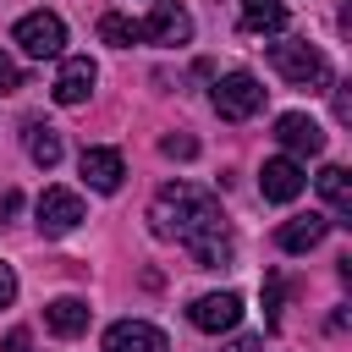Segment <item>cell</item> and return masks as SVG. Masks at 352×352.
<instances>
[{"mask_svg": "<svg viewBox=\"0 0 352 352\" xmlns=\"http://www.w3.org/2000/svg\"><path fill=\"white\" fill-rule=\"evenodd\" d=\"M154 231L160 236H176L198 270H220L231 258V236H226V214H220V198L192 187V182H165L154 192V209H148Z\"/></svg>", "mask_w": 352, "mask_h": 352, "instance_id": "1", "label": "cell"}, {"mask_svg": "<svg viewBox=\"0 0 352 352\" xmlns=\"http://www.w3.org/2000/svg\"><path fill=\"white\" fill-rule=\"evenodd\" d=\"M270 60H275V72H280L286 82H297V88H308V94H319V88L330 82V60H324L308 38H280V44H270Z\"/></svg>", "mask_w": 352, "mask_h": 352, "instance_id": "2", "label": "cell"}, {"mask_svg": "<svg viewBox=\"0 0 352 352\" xmlns=\"http://www.w3.org/2000/svg\"><path fill=\"white\" fill-rule=\"evenodd\" d=\"M11 38L22 44V55H33V60H55L60 44H66V22H60L55 11H28V16L11 28Z\"/></svg>", "mask_w": 352, "mask_h": 352, "instance_id": "3", "label": "cell"}, {"mask_svg": "<svg viewBox=\"0 0 352 352\" xmlns=\"http://www.w3.org/2000/svg\"><path fill=\"white\" fill-rule=\"evenodd\" d=\"M214 110H220L226 121L258 116V110H264V82H258L253 72H226V77L214 82Z\"/></svg>", "mask_w": 352, "mask_h": 352, "instance_id": "4", "label": "cell"}, {"mask_svg": "<svg viewBox=\"0 0 352 352\" xmlns=\"http://www.w3.org/2000/svg\"><path fill=\"white\" fill-rule=\"evenodd\" d=\"M33 214H38V231H44V236H72V231L88 220V209H82V198H77L72 187H44L38 204H33Z\"/></svg>", "mask_w": 352, "mask_h": 352, "instance_id": "5", "label": "cell"}, {"mask_svg": "<svg viewBox=\"0 0 352 352\" xmlns=\"http://www.w3.org/2000/svg\"><path fill=\"white\" fill-rule=\"evenodd\" d=\"M302 187H308V176H302V165H297L292 154H275V160H264V170H258V192H264L270 204H292Z\"/></svg>", "mask_w": 352, "mask_h": 352, "instance_id": "6", "label": "cell"}, {"mask_svg": "<svg viewBox=\"0 0 352 352\" xmlns=\"http://www.w3.org/2000/svg\"><path fill=\"white\" fill-rule=\"evenodd\" d=\"M94 82H99V66H94L88 55H66L50 94H55V104H82V99L94 94Z\"/></svg>", "mask_w": 352, "mask_h": 352, "instance_id": "7", "label": "cell"}, {"mask_svg": "<svg viewBox=\"0 0 352 352\" xmlns=\"http://www.w3.org/2000/svg\"><path fill=\"white\" fill-rule=\"evenodd\" d=\"M104 352H170V341H165V330H154L143 319H116L104 330Z\"/></svg>", "mask_w": 352, "mask_h": 352, "instance_id": "8", "label": "cell"}, {"mask_svg": "<svg viewBox=\"0 0 352 352\" xmlns=\"http://www.w3.org/2000/svg\"><path fill=\"white\" fill-rule=\"evenodd\" d=\"M187 319H192L198 330L220 336V330H231V324L242 319V297H236V292H209V297H198V302L187 308Z\"/></svg>", "mask_w": 352, "mask_h": 352, "instance_id": "9", "label": "cell"}, {"mask_svg": "<svg viewBox=\"0 0 352 352\" xmlns=\"http://www.w3.org/2000/svg\"><path fill=\"white\" fill-rule=\"evenodd\" d=\"M143 38H154V44H187V38H192V16H187V6L160 0V6L148 11V22H143Z\"/></svg>", "mask_w": 352, "mask_h": 352, "instance_id": "10", "label": "cell"}, {"mask_svg": "<svg viewBox=\"0 0 352 352\" xmlns=\"http://www.w3.org/2000/svg\"><path fill=\"white\" fill-rule=\"evenodd\" d=\"M275 138H280V148H292V154H324V126H319L314 116H302V110H286V116L275 121Z\"/></svg>", "mask_w": 352, "mask_h": 352, "instance_id": "11", "label": "cell"}, {"mask_svg": "<svg viewBox=\"0 0 352 352\" xmlns=\"http://www.w3.org/2000/svg\"><path fill=\"white\" fill-rule=\"evenodd\" d=\"M77 170H82V182H88L94 192H116V187H121V176H126V165H121V154H116V148H82Z\"/></svg>", "mask_w": 352, "mask_h": 352, "instance_id": "12", "label": "cell"}, {"mask_svg": "<svg viewBox=\"0 0 352 352\" xmlns=\"http://www.w3.org/2000/svg\"><path fill=\"white\" fill-rule=\"evenodd\" d=\"M324 231H330V220L308 209V214H297V220H286V226L275 231V242H280L286 253H308V248H319V242H324Z\"/></svg>", "mask_w": 352, "mask_h": 352, "instance_id": "13", "label": "cell"}, {"mask_svg": "<svg viewBox=\"0 0 352 352\" xmlns=\"http://www.w3.org/2000/svg\"><path fill=\"white\" fill-rule=\"evenodd\" d=\"M44 324L55 336H82L88 330V302L82 297H55V302H44Z\"/></svg>", "mask_w": 352, "mask_h": 352, "instance_id": "14", "label": "cell"}, {"mask_svg": "<svg viewBox=\"0 0 352 352\" xmlns=\"http://www.w3.org/2000/svg\"><path fill=\"white\" fill-rule=\"evenodd\" d=\"M242 28L248 33H280L286 28V0H242Z\"/></svg>", "mask_w": 352, "mask_h": 352, "instance_id": "15", "label": "cell"}, {"mask_svg": "<svg viewBox=\"0 0 352 352\" xmlns=\"http://www.w3.org/2000/svg\"><path fill=\"white\" fill-rule=\"evenodd\" d=\"M22 143H28V154H33V165H60V132L55 126H44V121H28V132H22Z\"/></svg>", "mask_w": 352, "mask_h": 352, "instance_id": "16", "label": "cell"}, {"mask_svg": "<svg viewBox=\"0 0 352 352\" xmlns=\"http://www.w3.org/2000/svg\"><path fill=\"white\" fill-rule=\"evenodd\" d=\"M319 192H324V204L336 214H352V170L346 165H324L319 170Z\"/></svg>", "mask_w": 352, "mask_h": 352, "instance_id": "17", "label": "cell"}, {"mask_svg": "<svg viewBox=\"0 0 352 352\" xmlns=\"http://www.w3.org/2000/svg\"><path fill=\"white\" fill-rule=\"evenodd\" d=\"M99 38L116 44V50H132V44L143 38V22H132V16H121V11H104V16H99Z\"/></svg>", "mask_w": 352, "mask_h": 352, "instance_id": "18", "label": "cell"}, {"mask_svg": "<svg viewBox=\"0 0 352 352\" xmlns=\"http://www.w3.org/2000/svg\"><path fill=\"white\" fill-rule=\"evenodd\" d=\"M160 148H165L170 160H192V154H198V143H192L187 132H170V138H160Z\"/></svg>", "mask_w": 352, "mask_h": 352, "instance_id": "19", "label": "cell"}, {"mask_svg": "<svg viewBox=\"0 0 352 352\" xmlns=\"http://www.w3.org/2000/svg\"><path fill=\"white\" fill-rule=\"evenodd\" d=\"M16 88H22V72L11 55H0V94H16Z\"/></svg>", "mask_w": 352, "mask_h": 352, "instance_id": "20", "label": "cell"}, {"mask_svg": "<svg viewBox=\"0 0 352 352\" xmlns=\"http://www.w3.org/2000/svg\"><path fill=\"white\" fill-rule=\"evenodd\" d=\"M11 297H16V275H11V264L0 258V308H11Z\"/></svg>", "mask_w": 352, "mask_h": 352, "instance_id": "21", "label": "cell"}, {"mask_svg": "<svg viewBox=\"0 0 352 352\" xmlns=\"http://www.w3.org/2000/svg\"><path fill=\"white\" fill-rule=\"evenodd\" d=\"M264 308H270V324H275V314H280V280L264 286Z\"/></svg>", "mask_w": 352, "mask_h": 352, "instance_id": "22", "label": "cell"}, {"mask_svg": "<svg viewBox=\"0 0 352 352\" xmlns=\"http://www.w3.org/2000/svg\"><path fill=\"white\" fill-rule=\"evenodd\" d=\"M16 209H22V198H16V192H0V226H6Z\"/></svg>", "mask_w": 352, "mask_h": 352, "instance_id": "23", "label": "cell"}, {"mask_svg": "<svg viewBox=\"0 0 352 352\" xmlns=\"http://www.w3.org/2000/svg\"><path fill=\"white\" fill-rule=\"evenodd\" d=\"M226 352H264V341H258V336H236Z\"/></svg>", "mask_w": 352, "mask_h": 352, "instance_id": "24", "label": "cell"}]
</instances>
